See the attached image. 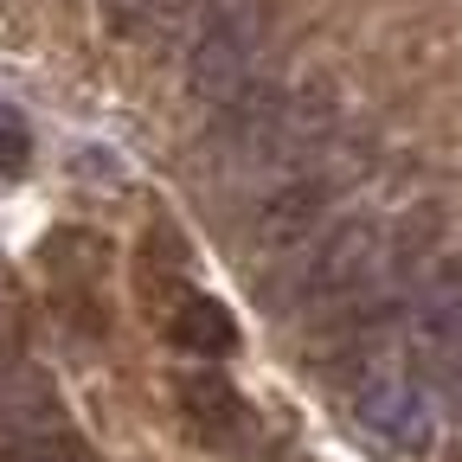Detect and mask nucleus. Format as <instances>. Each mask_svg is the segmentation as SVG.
I'll use <instances>...</instances> for the list:
<instances>
[{
	"mask_svg": "<svg viewBox=\"0 0 462 462\" xmlns=\"http://www.w3.org/2000/svg\"><path fill=\"white\" fill-rule=\"evenodd\" d=\"M32 161V129H26V116L0 97V173H26Z\"/></svg>",
	"mask_w": 462,
	"mask_h": 462,
	"instance_id": "9d476101",
	"label": "nucleus"
},
{
	"mask_svg": "<svg viewBox=\"0 0 462 462\" xmlns=\"http://www.w3.org/2000/svg\"><path fill=\"white\" fill-rule=\"evenodd\" d=\"M58 430H65V411H58L51 379L32 366H14L0 379V456H14L39 437H58Z\"/></svg>",
	"mask_w": 462,
	"mask_h": 462,
	"instance_id": "0eeeda50",
	"label": "nucleus"
},
{
	"mask_svg": "<svg viewBox=\"0 0 462 462\" xmlns=\"http://www.w3.org/2000/svg\"><path fill=\"white\" fill-rule=\"evenodd\" d=\"M180 424L199 449H238L251 437V404L218 373H187L180 379Z\"/></svg>",
	"mask_w": 462,
	"mask_h": 462,
	"instance_id": "423d86ee",
	"label": "nucleus"
},
{
	"mask_svg": "<svg viewBox=\"0 0 462 462\" xmlns=\"http://www.w3.org/2000/svg\"><path fill=\"white\" fill-rule=\"evenodd\" d=\"M14 373V321H7V309H0V379Z\"/></svg>",
	"mask_w": 462,
	"mask_h": 462,
	"instance_id": "f8f14e48",
	"label": "nucleus"
},
{
	"mask_svg": "<svg viewBox=\"0 0 462 462\" xmlns=\"http://www.w3.org/2000/svg\"><path fill=\"white\" fill-rule=\"evenodd\" d=\"M449 411H456V424H462V373L449 379Z\"/></svg>",
	"mask_w": 462,
	"mask_h": 462,
	"instance_id": "ddd939ff",
	"label": "nucleus"
},
{
	"mask_svg": "<svg viewBox=\"0 0 462 462\" xmlns=\"http://www.w3.org/2000/svg\"><path fill=\"white\" fill-rule=\"evenodd\" d=\"M411 354H418L430 373H443V379L462 373V257L437 263L430 282L418 289V309H411Z\"/></svg>",
	"mask_w": 462,
	"mask_h": 462,
	"instance_id": "20e7f679",
	"label": "nucleus"
},
{
	"mask_svg": "<svg viewBox=\"0 0 462 462\" xmlns=\"http://www.w3.org/2000/svg\"><path fill=\"white\" fill-rule=\"evenodd\" d=\"M161 7H167V0H97V14H103V32L109 39H142L154 20H161Z\"/></svg>",
	"mask_w": 462,
	"mask_h": 462,
	"instance_id": "1a4fd4ad",
	"label": "nucleus"
},
{
	"mask_svg": "<svg viewBox=\"0 0 462 462\" xmlns=\"http://www.w3.org/2000/svg\"><path fill=\"white\" fill-rule=\"evenodd\" d=\"M328 212H334V173L328 167H309V173H289V180L270 187L263 212H257V245L263 251H289V245H309L328 231Z\"/></svg>",
	"mask_w": 462,
	"mask_h": 462,
	"instance_id": "39448f33",
	"label": "nucleus"
},
{
	"mask_svg": "<svg viewBox=\"0 0 462 462\" xmlns=\"http://www.w3.org/2000/svg\"><path fill=\"white\" fill-rule=\"evenodd\" d=\"M0 462H90V449H84L71 430H58V437H39V443L14 449V456H0Z\"/></svg>",
	"mask_w": 462,
	"mask_h": 462,
	"instance_id": "9b49d317",
	"label": "nucleus"
},
{
	"mask_svg": "<svg viewBox=\"0 0 462 462\" xmlns=\"http://www.w3.org/2000/svg\"><path fill=\"white\" fill-rule=\"evenodd\" d=\"M167 334H173V346L180 354H206V360H218V354H238V315H231L218 296H187L180 309H173V321H167Z\"/></svg>",
	"mask_w": 462,
	"mask_h": 462,
	"instance_id": "6e6552de",
	"label": "nucleus"
},
{
	"mask_svg": "<svg viewBox=\"0 0 462 462\" xmlns=\"http://www.w3.org/2000/svg\"><path fill=\"white\" fill-rule=\"evenodd\" d=\"M354 411H360V424H366L379 443H392V449H404V456L430 449V437H437L430 392H424L411 373H392V366H379V373H366V379L354 385Z\"/></svg>",
	"mask_w": 462,
	"mask_h": 462,
	"instance_id": "7ed1b4c3",
	"label": "nucleus"
},
{
	"mask_svg": "<svg viewBox=\"0 0 462 462\" xmlns=\"http://www.w3.org/2000/svg\"><path fill=\"white\" fill-rule=\"evenodd\" d=\"M257 84V0H199L187 45V90L206 109L238 103Z\"/></svg>",
	"mask_w": 462,
	"mask_h": 462,
	"instance_id": "f257e3e1",
	"label": "nucleus"
},
{
	"mask_svg": "<svg viewBox=\"0 0 462 462\" xmlns=\"http://www.w3.org/2000/svg\"><path fill=\"white\" fill-rule=\"evenodd\" d=\"M379 257H385V238L373 218H334L315 251L302 257V276H296V309H334V302H354L360 289H373L379 276Z\"/></svg>",
	"mask_w": 462,
	"mask_h": 462,
	"instance_id": "f03ea898",
	"label": "nucleus"
}]
</instances>
